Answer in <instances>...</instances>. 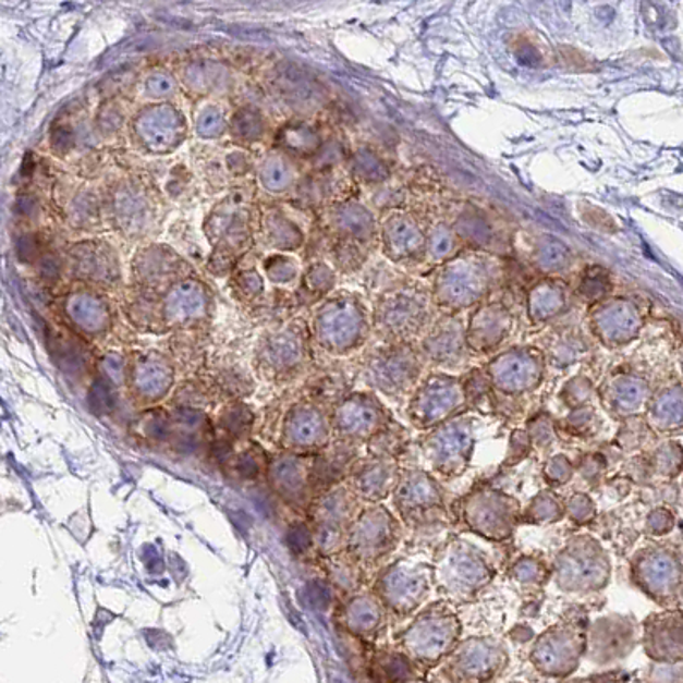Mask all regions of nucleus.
Returning a JSON list of instances; mask_svg holds the SVG:
<instances>
[{
  "mask_svg": "<svg viewBox=\"0 0 683 683\" xmlns=\"http://www.w3.org/2000/svg\"><path fill=\"white\" fill-rule=\"evenodd\" d=\"M431 564L435 588L450 603H471L498 574L489 553L459 535L442 541Z\"/></svg>",
  "mask_w": 683,
  "mask_h": 683,
  "instance_id": "1",
  "label": "nucleus"
},
{
  "mask_svg": "<svg viewBox=\"0 0 683 683\" xmlns=\"http://www.w3.org/2000/svg\"><path fill=\"white\" fill-rule=\"evenodd\" d=\"M462 621L450 601L427 603L397 636L403 655L415 663L435 667L447 660L462 641Z\"/></svg>",
  "mask_w": 683,
  "mask_h": 683,
  "instance_id": "2",
  "label": "nucleus"
},
{
  "mask_svg": "<svg viewBox=\"0 0 683 683\" xmlns=\"http://www.w3.org/2000/svg\"><path fill=\"white\" fill-rule=\"evenodd\" d=\"M612 580V559L598 538L573 535L552 562V581L559 591L588 597L603 591Z\"/></svg>",
  "mask_w": 683,
  "mask_h": 683,
  "instance_id": "3",
  "label": "nucleus"
},
{
  "mask_svg": "<svg viewBox=\"0 0 683 683\" xmlns=\"http://www.w3.org/2000/svg\"><path fill=\"white\" fill-rule=\"evenodd\" d=\"M478 420L475 415H456L454 419L424 432L419 439L420 459L435 477L453 480L471 468L477 447Z\"/></svg>",
  "mask_w": 683,
  "mask_h": 683,
  "instance_id": "4",
  "label": "nucleus"
},
{
  "mask_svg": "<svg viewBox=\"0 0 683 683\" xmlns=\"http://www.w3.org/2000/svg\"><path fill=\"white\" fill-rule=\"evenodd\" d=\"M364 505L347 483L325 490L324 495L313 499L305 517L312 526L316 561L344 552L349 529Z\"/></svg>",
  "mask_w": 683,
  "mask_h": 683,
  "instance_id": "5",
  "label": "nucleus"
},
{
  "mask_svg": "<svg viewBox=\"0 0 683 683\" xmlns=\"http://www.w3.org/2000/svg\"><path fill=\"white\" fill-rule=\"evenodd\" d=\"M629 580L644 597L672 609L683 597V556L660 541L639 547L629 562Z\"/></svg>",
  "mask_w": 683,
  "mask_h": 683,
  "instance_id": "6",
  "label": "nucleus"
},
{
  "mask_svg": "<svg viewBox=\"0 0 683 683\" xmlns=\"http://www.w3.org/2000/svg\"><path fill=\"white\" fill-rule=\"evenodd\" d=\"M373 591L390 615L408 619L426 607L435 588V569L429 562L397 559L376 573Z\"/></svg>",
  "mask_w": 683,
  "mask_h": 683,
  "instance_id": "7",
  "label": "nucleus"
},
{
  "mask_svg": "<svg viewBox=\"0 0 683 683\" xmlns=\"http://www.w3.org/2000/svg\"><path fill=\"white\" fill-rule=\"evenodd\" d=\"M403 535L405 526L395 511L385 504H366L349 529L345 552L371 573L399 550Z\"/></svg>",
  "mask_w": 683,
  "mask_h": 683,
  "instance_id": "8",
  "label": "nucleus"
},
{
  "mask_svg": "<svg viewBox=\"0 0 683 683\" xmlns=\"http://www.w3.org/2000/svg\"><path fill=\"white\" fill-rule=\"evenodd\" d=\"M460 520L465 529L495 544H504L522 525V502L505 490L484 486L460 499Z\"/></svg>",
  "mask_w": 683,
  "mask_h": 683,
  "instance_id": "9",
  "label": "nucleus"
},
{
  "mask_svg": "<svg viewBox=\"0 0 683 683\" xmlns=\"http://www.w3.org/2000/svg\"><path fill=\"white\" fill-rule=\"evenodd\" d=\"M588 625L586 613L562 617L535 639L529 661L544 675H571L580 667L581 658L586 656Z\"/></svg>",
  "mask_w": 683,
  "mask_h": 683,
  "instance_id": "10",
  "label": "nucleus"
},
{
  "mask_svg": "<svg viewBox=\"0 0 683 683\" xmlns=\"http://www.w3.org/2000/svg\"><path fill=\"white\" fill-rule=\"evenodd\" d=\"M423 352L411 344H388L364 361L363 378L373 391L391 400L411 399L423 376Z\"/></svg>",
  "mask_w": 683,
  "mask_h": 683,
  "instance_id": "11",
  "label": "nucleus"
},
{
  "mask_svg": "<svg viewBox=\"0 0 683 683\" xmlns=\"http://www.w3.org/2000/svg\"><path fill=\"white\" fill-rule=\"evenodd\" d=\"M276 427L277 450L288 453L315 456L333 441L332 411L305 397L289 403Z\"/></svg>",
  "mask_w": 683,
  "mask_h": 683,
  "instance_id": "12",
  "label": "nucleus"
},
{
  "mask_svg": "<svg viewBox=\"0 0 683 683\" xmlns=\"http://www.w3.org/2000/svg\"><path fill=\"white\" fill-rule=\"evenodd\" d=\"M391 502L393 511L407 529H424L447 514L444 489L439 478L423 466L402 468Z\"/></svg>",
  "mask_w": 683,
  "mask_h": 683,
  "instance_id": "13",
  "label": "nucleus"
},
{
  "mask_svg": "<svg viewBox=\"0 0 683 683\" xmlns=\"http://www.w3.org/2000/svg\"><path fill=\"white\" fill-rule=\"evenodd\" d=\"M466 411L468 402L463 379L436 373L415 388L408 399L407 419L417 431L429 432Z\"/></svg>",
  "mask_w": 683,
  "mask_h": 683,
  "instance_id": "14",
  "label": "nucleus"
},
{
  "mask_svg": "<svg viewBox=\"0 0 683 683\" xmlns=\"http://www.w3.org/2000/svg\"><path fill=\"white\" fill-rule=\"evenodd\" d=\"M308 359L309 342L305 328L289 325L261 337L253 364L265 381L284 385L303 373Z\"/></svg>",
  "mask_w": 683,
  "mask_h": 683,
  "instance_id": "15",
  "label": "nucleus"
},
{
  "mask_svg": "<svg viewBox=\"0 0 683 683\" xmlns=\"http://www.w3.org/2000/svg\"><path fill=\"white\" fill-rule=\"evenodd\" d=\"M368 330L361 306L339 297L321 305L313 320V340L332 356H347L359 349Z\"/></svg>",
  "mask_w": 683,
  "mask_h": 683,
  "instance_id": "16",
  "label": "nucleus"
},
{
  "mask_svg": "<svg viewBox=\"0 0 683 683\" xmlns=\"http://www.w3.org/2000/svg\"><path fill=\"white\" fill-rule=\"evenodd\" d=\"M510 664V651L499 637L472 636L444 660V675L451 683H487Z\"/></svg>",
  "mask_w": 683,
  "mask_h": 683,
  "instance_id": "17",
  "label": "nucleus"
},
{
  "mask_svg": "<svg viewBox=\"0 0 683 683\" xmlns=\"http://www.w3.org/2000/svg\"><path fill=\"white\" fill-rule=\"evenodd\" d=\"M393 420L390 411L373 391H354L332 408L333 439L354 447L368 444Z\"/></svg>",
  "mask_w": 683,
  "mask_h": 683,
  "instance_id": "18",
  "label": "nucleus"
},
{
  "mask_svg": "<svg viewBox=\"0 0 683 683\" xmlns=\"http://www.w3.org/2000/svg\"><path fill=\"white\" fill-rule=\"evenodd\" d=\"M176 379L173 361L159 351L132 352L125 364L129 399L141 411L158 407L170 397Z\"/></svg>",
  "mask_w": 683,
  "mask_h": 683,
  "instance_id": "19",
  "label": "nucleus"
},
{
  "mask_svg": "<svg viewBox=\"0 0 683 683\" xmlns=\"http://www.w3.org/2000/svg\"><path fill=\"white\" fill-rule=\"evenodd\" d=\"M492 390L517 399L538 390L546 376V357L534 347H516L502 352L487 366Z\"/></svg>",
  "mask_w": 683,
  "mask_h": 683,
  "instance_id": "20",
  "label": "nucleus"
},
{
  "mask_svg": "<svg viewBox=\"0 0 683 683\" xmlns=\"http://www.w3.org/2000/svg\"><path fill=\"white\" fill-rule=\"evenodd\" d=\"M313 459L306 454L277 451L270 453L267 484L277 499H281L289 510L305 516L309 504L315 499L313 487Z\"/></svg>",
  "mask_w": 683,
  "mask_h": 683,
  "instance_id": "21",
  "label": "nucleus"
},
{
  "mask_svg": "<svg viewBox=\"0 0 683 683\" xmlns=\"http://www.w3.org/2000/svg\"><path fill=\"white\" fill-rule=\"evenodd\" d=\"M639 625L629 613H607L589 621L586 656L598 664L624 660L636 649Z\"/></svg>",
  "mask_w": 683,
  "mask_h": 683,
  "instance_id": "22",
  "label": "nucleus"
},
{
  "mask_svg": "<svg viewBox=\"0 0 683 683\" xmlns=\"http://www.w3.org/2000/svg\"><path fill=\"white\" fill-rule=\"evenodd\" d=\"M601 407L612 419H641L648 411L652 399L651 385L648 379L632 373H617L605 379L598 388Z\"/></svg>",
  "mask_w": 683,
  "mask_h": 683,
  "instance_id": "23",
  "label": "nucleus"
},
{
  "mask_svg": "<svg viewBox=\"0 0 683 683\" xmlns=\"http://www.w3.org/2000/svg\"><path fill=\"white\" fill-rule=\"evenodd\" d=\"M137 143L156 155L171 153L185 138V120L170 105H155L141 111L134 119Z\"/></svg>",
  "mask_w": 683,
  "mask_h": 683,
  "instance_id": "24",
  "label": "nucleus"
},
{
  "mask_svg": "<svg viewBox=\"0 0 683 683\" xmlns=\"http://www.w3.org/2000/svg\"><path fill=\"white\" fill-rule=\"evenodd\" d=\"M390 612L373 589H363L340 601L337 622L349 636L361 641L378 639L388 627Z\"/></svg>",
  "mask_w": 683,
  "mask_h": 683,
  "instance_id": "25",
  "label": "nucleus"
},
{
  "mask_svg": "<svg viewBox=\"0 0 683 683\" xmlns=\"http://www.w3.org/2000/svg\"><path fill=\"white\" fill-rule=\"evenodd\" d=\"M402 475L399 460L361 456L349 474L347 484L364 504H383L395 492Z\"/></svg>",
  "mask_w": 683,
  "mask_h": 683,
  "instance_id": "26",
  "label": "nucleus"
},
{
  "mask_svg": "<svg viewBox=\"0 0 683 683\" xmlns=\"http://www.w3.org/2000/svg\"><path fill=\"white\" fill-rule=\"evenodd\" d=\"M644 652L655 663L683 661V612L664 609L649 613L643 622Z\"/></svg>",
  "mask_w": 683,
  "mask_h": 683,
  "instance_id": "27",
  "label": "nucleus"
},
{
  "mask_svg": "<svg viewBox=\"0 0 683 683\" xmlns=\"http://www.w3.org/2000/svg\"><path fill=\"white\" fill-rule=\"evenodd\" d=\"M209 297L204 285L182 281L168 289L162 303V321L170 328H192L206 320Z\"/></svg>",
  "mask_w": 683,
  "mask_h": 683,
  "instance_id": "28",
  "label": "nucleus"
},
{
  "mask_svg": "<svg viewBox=\"0 0 683 683\" xmlns=\"http://www.w3.org/2000/svg\"><path fill=\"white\" fill-rule=\"evenodd\" d=\"M69 261L74 276L89 284L111 285L120 279L119 257L107 243H80L69 252Z\"/></svg>",
  "mask_w": 683,
  "mask_h": 683,
  "instance_id": "29",
  "label": "nucleus"
},
{
  "mask_svg": "<svg viewBox=\"0 0 683 683\" xmlns=\"http://www.w3.org/2000/svg\"><path fill=\"white\" fill-rule=\"evenodd\" d=\"M357 448L349 442L333 439L324 451L313 459V487L316 496L332 489L339 484L347 483L352 466L361 459Z\"/></svg>",
  "mask_w": 683,
  "mask_h": 683,
  "instance_id": "30",
  "label": "nucleus"
},
{
  "mask_svg": "<svg viewBox=\"0 0 683 683\" xmlns=\"http://www.w3.org/2000/svg\"><path fill=\"white\" fill-rule=\"evenodd\" d=\"M644 423L658 436L683 432V385H668L652 393Z\"/></svg>",
  "mask_w": 683,
  "mask_h": 683,
  "instance_id": "31",
  "label": "nucleus"
},
{
  "mask_svg": "<svg viewBox=\"0 0 683 683\" xmlns=\"http://www.w3.org/2000/svg\"><path fill=\"white\" fill-rule=\"evenodd\" d=\"M153 204L144 192L135 188L134 185H123L115 190V195L111 198V214L115 219L120 230L131 236H141L149 228L155 212Z\"/></svg>",
  "mask_w": 683,
  "mask_h": 683,
  "instance_id": "32",
  "label": "nucleus"
},
{
  "mask_svg": "<svg viewBox=\"0 0 683 683\" xmlns=\"http://www.w3.org/2000/svg\"><path fill=\"white\" fill-rule=\"evenodd\" d=\"M466 333L460 324H448L436 328L435 332L424 339V361L441 366V368H456L466 359Z\"/></svg>",
  "mask_w": 683,
  "mask_h": 683,
  "instance_id": "33",
  "label": "nucleus"
},
{
  "mask_svg": "<svg viewBox=\"0 0 683 683\" xmlns=\"http://www.w3.org/2000/svg\"><path fill=\"white\" fill-rule=\"evenodd\" d=\"M269 462L270 453L265 450L264 444L246 439L237 442L221 471L231 483H258L260 478H267Z\"/></svg>",
  "mask_w": 683,
  "mask_h": 683,
  "instance_id": "34",
  "label": "nucleus"
},
{
  "mask_svg": "<svg viewBox=\"0 0 683 683\" xmlns=\"http://www.w3.org/2000/svg\"><path fill=\"white\" fill-rule=\"evenodd\" d=\"M65 313L72 327L84 336L99 337L110 330V308L95 294L77 293L69 297Z\"/></svg>",
  "mask_w": 683,
  "mask_h": 683,
  "instance_id": "35",
  "label": "nucleus"
},
{
  "mask_svg": "<svg viewBox=\"0 0 683 683\" xmlns=\"http://www.w3.org/2000/svg\"><path fill=\"white\" fill-rule=\"evenodd\" d=\"M246 207L233 197L225 198L218 209L210 214L207 233L210 242L224 243L225 246H242L246 240Z\"/></svg>",
  "mask_w": 683,
  "mask_h": 683,
  "instance_id": "36",
  "label": "nucleus"
},
{
  "mask_svg": "<svg viewBox=\"0 0 683 683\" xmlns=\"http://www.w3.org/2000/svg\"><path fill=\"white\" fill-rule=\"evenodd\" d=\"M129 432L135 441L155 450L170 451L173 439V417L171 411L162 407H150L138 412L129 424Z\"/></svg>",
  "mask_w": 683,
  "mask_h": 683,
  "instance_id": "37",
  "label": "nucleus"
},
{
  "mask_svg": "<svg viewBox=\"0 0 683 683\" xmlns=\"http://www.w3.org/2000/svg\"><path fill=\"white\" fill-rule=\"evenodd\" d=\"M320 564L328 585L339 593L342 600L351 597L354 593L363 591L368 583V571L363 565L357 564L347 552L337 553L333 558L320 559L316 561Z\"/></svg>",
  "mask_w": 683,
  "mask_h": 683,
  "instance_id": "38",
  "label": "nucleus"
},
{
  "mask_svg": "<svg viewBox=\"0 0 683 683\" xmlns=\"http://www.w3.org/2000/svg\"><path fill=\"white\" fill-rule=\"evenodd\" d=\"M272 84L279 98L284 99L285 103L297 110L315 107L321 98L318 84L309 80L305 72L291 65L279 68Z\"/></svg>",
  "mask_w": 683,
  "mask_h": 683,
  "instance_id": "39",
  "label": "nucleus"
},
{
  "mask_svg": "<svg viewBox=\"0 0 683 683\" xmlns=\"http://www.w3.org/2000/svg\"><path fill=\"white\" fill-rule=\"evenodd\" d=\"M212 420L216 436L233 442H243L252 439L257 415L245 400H231L222 403Z\"/></svg>",
  "mask_w": 683,
  "mask_h": 683,
  "instance_id": "40",
  "label": "nucleus"
},
{
  "mask_svg": "<svg viewBox=\"0 0 683 683\" xmlns=\"http://www.w3.org/2000/svg\"><path fill=\"white\" fill-rule=\"evenodd\" d=\"M595 332L609 347L629 344L639 332V320L631 309L610 308L600 313L595 320Z\"/></svg>",
  "mask_w": 683,
  "mask_h": 683,
  "instance_id": "41",
  "label": "nucleus"
},
{
  "mask_svg": "<svg viewBox=\"0 0 683 683\" xmlns=\"http://www.w3.org/2000/svg\"><path fill=\"white\" fill-rule=\"evenodd\" d=\"M510 332V321L502 313L489 312L477 316L466 332V344L475 352H489L501 344Z\"/></svg>",
  "mask_w": 683,
  "mask_h": 683,
  "instance_id": "42",
  "label": "nucleus"
},
{
  "mask_svg": "<svg viewBox=\"0 0 683 683\" xmlns=\"http://www.w3.org/2000/svg\"><path fill=\"white\" fill-rule=\"evenodd\" d=\"M564 517V499L553 489H541L523 508L522 525H556V523H561Z\"/></svg>",
  "mask_w": 683,
  "mask_h": 683,
  "instance_id": "43",
  "label": "nucleus"
},
{
  "mask_svg": "<svg viewBox=\"0 0 683 683\" xmlns=\"http://www.w3.org/2000/svg\"><path fill=\"white\" fill-rule=\"evenodd\" d=\"M137 273L147 285L167 284L173 281L179 269L180 258L167 249L155 248L135 258Z\"/></svg>",
  "mask_w": 683,
  "mask_h": 683,
  "instance_id": "44",
  "label": "nucleus"
},
{
  "mask_svg": "<svg viewBox=\"0 0 683 683\" xmlns=\"http://www.w3.org/2000/svg\"><path fill=\"white\" fill-rule=\"evenodd\" d=\"M258 180L270 194H282L296 182V170L284 155L272 153L260 162Z\"/></svg>",
  "mask_w": 683,
  "mask_h": 683,
  "instance_id": "45",
  "label": "nucleus"
},
{
  "mask_svg": "<svg viewBox=\"0 0 683 683\" xmlns=\"http://www.w3.org/2000/svg\"><path fill=\"white\" fill-rule=\"evenodd\" d=\"M508 576L525 588H544L552 580V565L534 553H523L510 565Z\"/></svg>",
  "mask_w": 683,
  "mask_h": 683,
  "instance_id": "46",
  "label": "nucleus"
},
{
  "mask_svg": "<svg viewBox=\"0 0 683 683\" xmlns=\"http://www.w3.org/2000/svg\"><path fill=\"white\" fill-rule=\"evenodd\" d=\"M279 144L289 155L312 156L320 149V135L306 122H291L279 132Z\"/></svg>",
  "mask_w": 683,
  "mask_h": 683,
  "instance_id": "47",
  "label": "nucleus"
},
{
  "mask_svg": "<svg viewBox=\"0 0 683 683\" xmlns=\"http://www.w3.org/2000/svg\"><path fill=\"white\" fill-rule=\"evenodd\" d=\"M558 427L571 438L589 441V439L600 435L601 429H603V419H601L595 405H588V407L569 411L564 419L558 423Z\"/></svg>",
  "mask_w": 683,
  "mask_h": 683,
  "instance_id": "48",
  "label": "nucleus"
},
{
  "mask_svg": "<svg viewBox=\"0 0 683 683\" xmlns=\"http://www.w3.org/2000/svg\"><path fill=\"white\" fill-rule=\"evenodd\" d=\"M408 444V432L405 427L391 420L383 431L371 439L366 444L369 456H378V459L399 460L403 451Z\"/></svg>",
  "mask_w": 683,
  "mask_h": 683,
  "instance_id": "49",
  "label": "nucleus"
},
{
  "mask_svg": "<svg viewBox=\"0 0 683 683\" xmlns=\"http://www.w3.org/2000/svg\"><path fill=\"white\" fill-rule=\"evenodd\" d=\"M649 465H651V471L655 472L658 477L667 478V480L679 477L683 472L682 444L675 441V439H667V441L660 442V444L652 450Z\"/></svg>",
  "mask_w": 683,
  "mask_h": 683,
  "instance_id": "50",
  "label": "nucleus"
},
{
  "mask_svg": "<svg viewBox=\"0 0 683 683\" xmlns=\"http://www.w3.org/2000/svg\"><path fill=\"white\" fill-rule=\"evenodd\" d=\"M525 429L532 439L534 450L540 451V453H550L561 441L558 420L553 419L549 412H538V414L532 415L526 420Z\"/></svg>",
  "mask_w": 683,
  "mask_h": 683,
  "instance_id": "51",
  "label": "nucleus"
},
{
  "mask_svg": "<svg viewBox=\"0 0 683 683\" xmlns=\"http://www.w3.org/2000/svg\"><path fill=\"white\" fill-rule=\"evenodd\" d=\"M265 231L276 248L294 249L303 243V233L293 221L282 214H272L265 221Z\"/></svg>",
  "mask_w": 683,
  "mask_h": 683,
  "instance_id": "52",
  "label": "nucleus"
},
{
  "mask_svg": "<svg viewBox=\"0 0 683 683\" xmlns=\"http://www.w3.org/2000/svg\"><path fill=\"white\" fill-rule=\"evenodd\" d=\"M595 397H598V391L593 387L591 379L586 378V376H574V378L569 379L559 393V399L569 411L593 405Z\"/></svg>",
  "mask_w": 683,
  "mask_h": 683,
  "instance_id": "53",
  "label": "nucleus"
},
{
  "mask_svg": "<svg viewBox=\"0 0 683 683\" xmlns=\"http://www.w3.org/2000/svg\"><path fill=\"white\" fill-rule=\"evenodd\" d=\"M574 475H576V465L564 453L552 454L541 468V477L546 480L549 489H561V487L568 486L573 480Z\"/></svg>",
  "mask_w": 683,
  "mask_h": 683,
  "instance_id": "54",
  "label": "nucleus"
},
{
  "mask_svg": "<svg viewBox=\"0 0 683 683\" xmlns=\"http://www.w3.org/2000/svg\"><path fill=\"white\" fill-rule=\"evenodd\" d=\"M564 501L565 517L574 525L585 526L597 520L598 505L588 492L576 490L573 495H569Z\"/></svg>",
  "mask_w": 683,
  "mask_h": 683,
  "instance_id": "55",
  "label": "nucleus"
},
{
  "mask_svg": "<svg viewBox=\"0 0 683 683\" xmlns=\"http://www.w3.org/2000/svg\"><path fill=\"white\" fill-rule=\"evenodd\" d=\"M534 444L529 439L525 427L513 429L508 439V450H505L504 459L501 462V468H514L520 463L529 459V454L534 453Z\"/></svg>",
  "mask_w": 683,
  "mask_h": 683,
  "instance_id": "56",
  "label": "nucleus"
},
{
  "mask_svg": "<svg viewBox=\"0 0 683 683\" xmlns=\"http://www.w3.org/2000/svg\"><path fill=\"white\" fill-rule=\"evenodd\" d=\"M231 132L236 135V138H242L245 143H253V141L261 138V134H264V120H261L260 113L252 110V108H243L231 120Z\"/></svg>",
  "mask_w": 683,
  "mask_h": 683,
  "instance_id": "57",
  "label": "nucleus"
},
{
  "mask_svg": "<svg viewBox=\"0 0 683 683\" xmlns=\"http://www.w3.org/2000/svg\"><path fill=\"white\" fill-rule=\"evenodd\" d=\"M222 74L224 71H221L219 65H214L210 62H202L198 65H192L190 68V86H194L195 89H200V92H210V89H219L222 86Z\"/></svg>",
  "mask_w": 683,
  "mask_h": 683,
  "instance_id": "58",
  "label": "nucleus"
},
{
  "mask_svg": "<svg viewBox=\"0 0 683 683\" xmlns=\"http://www.w3.org/2000/svg\"><path fill=\"white\" fill-rule=\"evenodd\" d=\"M673 528H675V514L663 505L649 511L648 516L644 520V534L648 537H664Z\"/></svg>",
  "mask_w": 683,
  "mask_h": 683,
  "instance_id": "59",
  "label": "nucleus"
},
{
  "mask_svg": "<svg viewBox=\"0 0 683 683\" xmlns=\"http://www.w3.org/2000/svg\"><path fill=\"white\" fill-rule=\"evenodd\" d=\"M225 122L218 108H206L197 119V132L204 138H212L214 135H221L224 131Z\"/></svg>",
  "mask_w": 683,
  "mask_h": 683,
  "instance_id": "60",
  "label": "nucleus"
},
{
  "mask_svg": "<svg viewBox=\"0 0 683 683\" xmlns=\"http://www.w3.org/2000/svg\"><path fill=\"white\" fill-rule=\"evenodd\" d=\"M605 468H607V459L600 453L586 454L581 459L580 465H576V472H580L581 477L585 478L588 484H597L605 474Z\"/></svg>",
  "mask_w": 683,
  "mask_h": 683,
  "instance_id": "61",
  "label": "nucleus"
},
{
  "mask_svg": "<svg viewBox=\"0 0 683 683\" xmlns=\"http://www.w3.org/2000/svg\"><path fill=\"white\" fill-rule=\"evenodd\" d=\"M269 260V264L265 265V270L272 281L289 282L297 276V265L293 258L276 257Z\"/></svg>",
  "mask_w": 683,
  "mask_h": 683,
  "instance_id": "62",
  "label": "nucleus"
},
{
  "mask_svg": "<svg viewBox=\"0 0 683 683\" xmlns=\"http://www.w3.org/2000/svg\"><path fill=\"white\" fill-rule=\"evenodd\" d=\"M649 683H683V661L656 663L649 673Z\"/></svg>",
  "mask_w": 683,
  "mask_h": 683,
  "instance_id": "63",
  "label": "nucleus"
},
{
  "mask_svg": "<svg viewBox=\"0 0 683 683\" xmlns=\"http://www.w3.org/2000/svg\"><path fill=\"white\" fill-rule=\"evenodd\" d=\"M173 87L174 81L171 80L170 75L162 74V72H156V74L150 75L149 81H147V92L153 93L156 98H161V96L173 92Z\"/></svg>",
  "mask_w": 683,
  "mask_h": 683,
  "instance_id": "64",
  "label": "nucleus"
}]
</instances>
